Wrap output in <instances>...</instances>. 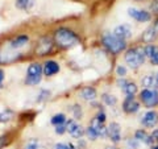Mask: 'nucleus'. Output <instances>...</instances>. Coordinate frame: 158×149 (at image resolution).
I'll use <instances>...</instances> for the list:
<instances>
[{
  "label": "nucleus",
  "instance_id": "nucleus-13",
  "mask_svg": "<svg viewBox=\"0 0 158 149\" xmlns=\"http://www.w3.org/2000/svg\"><path fill=\"white\" fill-rule=\"evenodd\" d=\"M128 15L136 20L138 23H149L152 20V13L145 9H138V8H128Z\"/></svg>",
  "mask_w": 158,
  "mask_h": 149
},
{
  "label": "nucleus",
  "instance_id": "nucleus-17",
  "mask_svg": "<svg viewBox=\"0 0 158 149\" xmlns=\"http://www.w3.org/2000/svg\"><path fill=\"white\" fill-rule=\"evenodd\" d=\"M79 98L83 99V100H86V102H94L98 98L96 88L92 87V86L83 87L82 90H81V92H79Z\"/></svg>",
  "mask_w": 158,
  "mask_h": 149
},
{
  "label": "nucleus",
  "instance_id": "nucleus-26",
  "mask_svg": "<svg viewBox=\"0 0 158 149\" xmlns=\"http://www.w3.org/2000/svg\"><path fill=\"white\" fill-rule=\"evenodd\" d=\"M144 49H145V54H146V58H152L154 54L158 52V46L157 45H154V44H148V45H145L144 46Z\"/></svg>",
  "mask_w": 158,
  "mask_h": 149
},
{
  "label": "nucleus",
  "instance_id": "nucleus-29",
  "mask_svg": "<svg viewBox=\"0 0 158 149\" xmlns=\"http://www.w3.org/2000/svg\"><path fill=\"white\" fill-rule=\"evenodd\" d=\"M138 143L135 137H131V138H128V140L125 141V149H138Z\"/></svg>",
  "mask_w": 158,
  "mask_h": 149
},
{
  "label": "nucleus",
  "instance_id": "nucleus-28",
  "mask_svg": "<svg viewBox=\"0 0 158 149\" xmlns=\"http://www.w3.org/2000/svg\"><path fill=\"white\" fill-rule=\"evenodd\" d=\"M73 115H74V119L75 120H79V119H82L83 116V111H82V107L79 106V104H75V106H73Z\"/></svg>",
  "mask_w": 158,
  "mask_h": 149
},
{
  "label": "nucleus",
  "instance_id": "nucleus-33",
  "mask_svg": "<svg viewBox=\"0 0 158 149\" xmlns=\"http://www.w3.org/2000/svg\"><path fill=\"white\" fill-rule=\"evenodd\" d=\"M54 131H56L57 135H63V133H66V132H67V130H66V124H62V126L54 127Z\"/></svg>",
  "mask_w": 158,
  "mask_h": 149
},
{
  "label": "nucleus",
  "instance_id": "nucleus-38",
  "mask_svg": "<svg viewBox=\"0 0 158 149\" xmlns=\"http://www.w3.org/2000/svg\"><path fill=\"white\" fill-rule=\"evenodd\" d=\"M149 61H150V63H152L153 66H158V52L149 59Z\"/></svg>",
  "mask_w": 158,
  "mask_h": 149
},
{
  "label": "nucleus",
  "instance_id": "nucleus-3",
  "mask_svg": "<svg viewBox=\"0 0 158 149\" xmlns=\"http://www.w3.org/2000/svg\"><path fill=\"white\" fill-rule=\"evenodd\" d=\"M102 44L111 54H120L127 50V41L116 37L113 33H106L102 37Z\"/></svg>",
  "mask_w": 158,
  "mask_h": 149
},
{
  "label": "nucleus",
  "instance_id": "nucleus-2",
  "mask_svg": "<svg viewBox=\"0 0 158 149\" xmlns=\"http://www.w3.org/2000/svg\"><path fill=\"white\" fill-rule=\"evenodd\" d=\"M124 61L131 69H138L141 65H144V62L146 61V54L144 46H136L131 48L125 50L124 54Z\"/></svg>",
  "mask_w": 158,
  "mask_h": 149
},
{
  "label": "nucleus",
  "instance_id": "nucleus-37",
  "mask_svg": "<svg viewBox=\"0 0 158 149\" xmlns=\"http://www.w3.org/2000/svg\"><path fill=\"white\" fill-rule=\"evenodd\" d=\"M150 135H152V138H153V143L158 145V128L157 130H153Z\"/></svg>",
  "mask_w": 158,
  "mask_h": 149
},
{
  "label": "nucleus",
  "instance_id": "nucleus-18",
  "mask_svg": "<svg viewBox=\"0 0 158 149\" xmlns=\"http://www.w3.org/2000/svg\"><path fill=\"white\" fill-rule=\"evenodd\" d=\"M28 42H29V36H27V34H19V36L13 37L8 44H9V46H11L12 49L19 50V49L25 46Z\"/></svg>",
  "mask_w": 158,
  "mask_h": 149
},
{
  "label": "nucleus",
  "instance_id": "nucleus-35",
  "mask_svg": "<svg viewBox=\"0 0 158 149\" xmlns=\"http://www.w3.org/2000/svg\"><path fill=\"white\" fill-rule=\"evenodd\" d=\"M8 145V136L7 135H3L0 136V149H3L4 147Z\"/></svg>",
  "mask_w": 158,
  "mask_h": 149
},
{
  "label": "nucleus",
  "instance_id": "nucleus-22",
  "mask_svg": "<svg viewBox=\"0 0 158 149\" xmlns=\"http://www.w3.org/2000/svg\"><path fill=\"white\" fill-rule=\"evenodd\" d=\"M102 102L108 107H113L117 104V98L112 94H103L102 95Z\"/></svg>",
  "mask_w": 158,
  "mask_h": 149
},
{
  "label": "nucleus",
  "instance_id": "nucleus-30",
  "mask_svg": "<svg viewBox=\"0 0 158 149\" xmlns=\"http://www.w3.org/2000/svg\"><path fill=\"white\" fill-rule=\"evenodd\" d=\"M49 96H50V91L49 90H41V92H40V95L37 96V103H42L49 99Z\"/></svg>",
  "mask_w": 158,
  "mask_h": 149
},
{
  "label": "nucleus",
  "instance_id": "nucleus-6",
  "mask_svg": "<svg viewBox=\"0 0 158 149\" xmlns=\"http://www.w3.org/2000/svg\"><path fill=\"white\" fill-rule=\"evenodd\" d=\"M19 58H21V53L12 49L8 42L6 46L0 49V63H12L15 61H17Z\"/></svg>",
  "mask_w": 158,
  "mask_h": 149
},
{
  "label": "nucleus",
  "instance_id": "nucleus-34",
  "mask_svg": "<svg viewBox=\"0 0 158 149\" xmlns=\"http://www.w3.org/2000/svg\"><path fill=\"white\" fill-rule=\"evenodd\" d=\"M95 117L98 119L99 121H102V123H106V120H107V115H106L104 111H99L95 115Z\"/></svg>",
  "mask_w": 158,
  "mask_h": 149
},
{
  "label": "nucleus",
  "instance_id": "nucleus-42",
  "mask_svg": "<svg viewBox=\"0 0 158 149\" xmlns=\"http://www.w3.org/2000/svg\"><path fill=\"white\" fill-rule=\"evenodd\" d=\"M106 149H120V148H117L116 145H113V147H107Z\"/></svg>",
  "mask_w": 158,
  "mask_h": 149
},
{
  "label": "nucleus",
  "instance_id": "nucleus-43",
  "mask_svg": "<svg viewBox=\"0 0 158 149\" xmlns=\"http://www.w3.org/2000/svg\"><path fill=\"white\" fill-rule=\"evenodd\" d=\"M149 149H158V145H157V144H154V145L149 147Z\"/></svg>",
  "mask_w": 158,
  "mask_h": 149
},
{
  "label": "nucleus",
  "instance_id": "nucleus-25",
  "mask_svg": "<svg viewBox=\"0 0 158 149\" xmlns=\"http://www.w3.org/2000/svg\"><path fill=\"white\" fill-rule=\"evenodd\" d=\"M15 117V112L12 110H4L0 112V123H8Z\"/></svg>",
  "mask_w": 158,
  "mask_h": 149
},
{
  "label": "nucleus",
  "instance_id": "nucleus-31",
  "mask_svg": "<svg viewBox=\"0 0 158 149\" xmlns=\"http://www.w3.org/2000/svg\"><path fill=\"white\" fill-rule=\"evenodd\" d=\"M86 136L88 137V140H91V141H95V140H98V138H99V136L96 135V132L94 131L90 126L86 128Z\"/></svg>",
  "mask_w": 158,
  "mask_h": 149
},
{
  "label": "nucleus",
  "instance_id": "nucleus-9",
  "mask_svg": "<svg viewBox=\"0 0 158 149\" xmlns=\"http://www.w3.org/2000/svg\"><path fill=\"white\" fill-rule=\"evenodd\" d=\"M157 38H158V17L146 28V31L141 36L142 42L146 44V45L148 44H153Z\"/></svg>",
  "mask_w": 158,
  "mask_h": 149
},
{
  "label": "nucleus",
  "instance_id": "nucleus-41",
  "mask_svg": "<svg viewBox=\"0 0 158 149\" xmlns=\"http://www.w3.org/2000/svg\"><path fill=\"white\" fill-rule=\"evenodd\" d=\"M156 88L158 90V73L156 74Z\"/></svg>",
  "mask_w": 158,
  "mask_h": 149
},
{
  "label": "nucleus",
  "instance_id": "nucleus-15",
  "mask_svg": "<svg viewBox=\"0 0 158 149\" xmlns=\"http://www.w3.org/2000/svg\"><path fill=\"white\" fill-rule=\"evenodd\" d=\"M133 137H135L138 143H142V144H145V145H148V147L154 145L153 138H152V135L145 130V128H140V130H137L135 132V136H133Z\"/></svg>",
  "mask_w": 158,
  "mask_h": 149
},
{
  "label": "nucleus",
  "instance_id": "nucleus-24",
  "mask_svg": "<svg viewBox=\"0 0 158 149\" xmlns=\"http://www.w3.org/2000/svg\"><path fill=\"white\" fill-rule=\"evenodd\" d=\"M24 149H46V147L42 145L38 138H31V140L25 144Z\"/></svg>",
  "mask_w": 158,
  "mask_h": 149
},
{
  "label": "nucleus",
  "instance_id": "nucleus-5",
  "mask_svg": "<svg viewBox=\"0 0 158 149\" xmlns=\"http://www.w3.org/2000/svg\"><path fill=\"white\" fill-rule=\"evenodd\" d=\"M138 99L148 110H153L158 107V90L157 88H142Z\"/></svg>",
  "mask_w": 158,
  "mask_h": 149
},
{
  "label": "nucleus",
  "instance_id": "nucleus-21",
  "mask_svg": "<svg viewBox=\"0 0 158 149\" xmlns=\"http://www.w3.org/2000/svg\"><path fill=\"white\" fill-rule=\"evenodd\" d=\"M66 121H67V117H66L65 113H62V112L56 113V115H53L52 119H50V123L53 124L54 127L62 126V124H66Z\"/></svg>",
  "mask_w": 158,
  "mask_h": 149
},
{
  "label": "nucleus",
  "instance_id": "nucleus-23",
  "mask_svg": "<svg viewBox=\"0 0 158 149\" xmlns=\"http://www.w3.org/2000/svg\"><path fill=\"white\" fill-rule=\"evenodd\" d=\"M34 6V0H16V7L23 11H29Z\"/></svg>",
  "mask_w": 158,
  "mask_h": 149
},
{
  "label": "nucleus",
  "instance_id": "nucleus-19",
  "mask_svg": "<svg viewBox=\"0 0 158 149\" xmlns=\"http://www.w3.org/2000/svg\"><path fill=\"white\" fill-rule=\"evenodd\" d=\"M123 92H124L127 96H129V95H133V96H135L136 94L138 92V86H137L135 82L128 81L127 84H125V87L123 88Z\"/></svg>",
  "mask_w": 158,
  "mask_h": 149
},
{
  "label": "nucleus",
  "instance_id": "nucleus-14",
  "mask_svg": "<svg viewBox=\"0 0 158 149\" xmlns=\"http://www.w3.org/2000/svg\"><path fill=\"white\" fill-rule=\"evenodd\" d=\"M113 34H115L116 37L127 41L128 38L132 37V27L129 25V24H121V25H117L115 29H113Z\"/></svg>",
  "mask_w": 158,
  "mask_h": 149
},
{
  "label": "nucleus",
  "instance_id": "nucleus-12",
  "mask_svg": "<svg viewBox=\"0 0 158 149\" xmlns=\"http://www.w3.org/2000/svg\"><path fill=\"white\" fill-rule=\"evenodd\" d=\"M140 123L142 124V127L148 128V130H153L157 124H158V112H156L154 110H149L146 111L144 115H142Z\"/></svg>",
  "mask_w": 158,
  "mask_h": 149
},
{
  "label": "nucleus",
  "instance_id": "nucleus-11",
  "mask_svg": "<svg viewBox=\"0 0 158 149\" xmlns=\"http://www.w3.org/2000/svg\"><path fill=\"white\" fill-rule=\"evenodd\" d=\"M107 137L115 145H117L121 141V126L117 121L110 123V126L107 127Z\"/></svg>",
  "mask_w": 158,
  "mask_h": 149
},
{
  "label": "nucleus",
  "instance_id": "nucleus-32",
  "mask_svg": "<svg viewBox=\"0 0 158 149\" xmlns=\"http://www.w3.org/2000/svg\"><path fill=\"white\" fill-rule=\"evenodd\" d=\"M127 67L124 66V65H117L116 66V75L118 77V78H125V75H127Z\"/></svg>",
  "mask_w": 158,
  "mask_h": 149
},
{
  "label": "nucleus",
  "instance_id": "nucleus-7",
  "mask_svg": "<svg viewBox=\"0 0 158 149\" xmlns=\"http://www.w3.org/2000/svg\"><path fill=\"white\" fill-rule=\"evenodd\" d=\"M53 45H54V40H52L49 36H44L38 40L34 52H36V54L40 57L46 56V54H49L53 50Z\"/></svg>",
  "mask_w": 158,
  "mask_h": 149
},
{
  "label": "nucleus",
  "instance_id": "nucleus-16",
  "mask_svg": "<svg viewBox=\"0 0 158 149\" xmlns=\"http://www.w3.org/2000/svg\"><path fill=\"white\" fill-rule=\"evenodd\" d=\"M42 67H44V75H46V77L56 75V74L59 73V70H61L59 63L53 61V59H48V61L42 65Z\"/></svg>",
  "mask_w": 158,
  "mask_h": 149
},
{
  "label": "nucleus",
  "instance_id": "nucleus-40",
  "mask_svg": "<svg viewBox=\"0 0 158 149\" xmlns=\"http://www.w3.org/2000/svg\"><path fill=\"white\" fill-rule=\"evenodd\" d=\"M4 78H6V74H4V70L3 69H0V88L3 87V81Z\"/></svg>",
  "mask_w": 158,
  "mask_h": 149
},
{
  "label": "nucleus",
  "instance_id": "nucleus-4",
  "mask_svg": "<svg viewBox=\"0 0 158 149\" xmlns=\"http://www.w3.org/2000/svg\"><path fill=\"white\" fill-rule=\"evenodd\" d=\"M42 74H44V67L41 63L38 62H32L31 65L28 66L27 70V77H25V84L28 86H36L41 82L42 79Z\"/></svg>",
  "mask_w": 158,
  "mask_h": 149
},
{
  "label": "nucleus",
  "instance_id": "nucleus-39",
  "mask_svg": "<svg viewBox=\"0 0 158 149\" xmlns=\"http://www.w3.org/2000/svg\"><path fill=\"white\" fill-rule=\"evenodd\" d=\"M150 11L153 13H158V2H153L150 4Z\"/></svg>",
  "mask_w": 158,
  "mask_h": 149
},
{
  "label": "nucleus",
  "instance_id": "nucleus-8",
  "mask_svg": "<svg viewBox=\"0 0 158 149\" xmlns=\"http://www.w3.org/2000/svg\"><path fill=\"white\" fill-rule=\"evenodd\" d=\"M66 130L69 132V135L74 138H77V140L83 138V136L86 135V130L81 126V124H78V121L75 119H69L66 121Z\"/></svg>",
  "mask_w": 158,
  "mask_h": 149
},
{
  "label": "nucleus",
  "instance_id": "nucleus-10",
  "mask_svg": "<svg viewBox=\"0 0 158 149\" xmlns=\"http://www.w3.org/2000/svg\"><path fill=\"white\" fill-rule=\"evenodd\" d=\"M141 108V102L137 100L136 96L129 95V96H125L124 102H123V111L128 115H132V113H136L140 111Z\"/></svg>",
  "mask_w": 158,
  "mask_h": 149
},
{
  "label": "nucleus",
  "instance_id": "nucleus-27",
  "mask_svg": "<svg viewBox=\"0 0 158 149\" xmlns=\"http://www.w3.org/2000/svg\"><path fill=\"white\" fill-rule=\"evenodd\" d=\"M52 149H77V147L73 143H56Z\"/></svg>",
  "mask_w": 158,
  "mask_h": 149
},
{
  "label": "nucleus",
  "instance_id": "nucleus-20",
  "mask_svg": "<svg viewBox=\"0 0 158 149\" xmlns=\"http://www.w3.org/2000/svg\"><path fill=\"white\" fill-rule=\"evenodd\" d=\"M141 84H142V87L144 88H153L156 86V75H153V74H148V75L142 77Z\"/></svg>",
  "mask_w": 158,
  "mask_h": 149
},
{
  "label": "nucleus",
  "instance_id": "nucleus-1",
  "mask_svg": "<svg viewBox=\"0 0 158 149\" xmlns=\"http://www.w3.org/2000/svg\"><path fill=\"white\" fill-rule=\"evenodd\" d=\"M54 44L61 49H71L81 42L78 34L69 28H58L53 34Z\"/></svg>",
  "mask_w": 158,
  "mask_h": 149
},
{
  "label": "nucleus",
  "instance_id": "nucleus-36",
  "mask_svg": "<svg viewBox=\"0 0 158 149\" xmlns=\"http://www.w3.org/2000/svg\"><path fill=\"white\" fill-rule=\"evenodd\" d=\"M127 82H128V81H127L125 78H118V79H117V82H116V84H117V86H118V87H120L121 90H123V88L125 87Z\"/></svg>",
  "mask_w": 158,
  "mask_h": 149
}]
</instances>
